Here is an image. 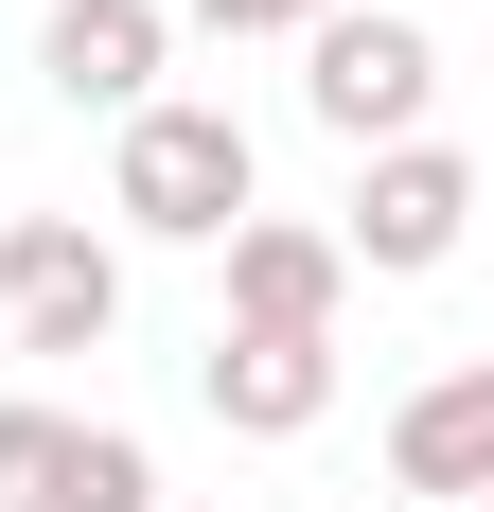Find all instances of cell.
<instances>
[{"label": "cell", "instance_id": "2", "mask_svg": "<svg viewBox=\"0 0 494 512\" xmlns=\"http://www.w3.org/2000/svg\"><path fill=\"white\" fill-rule=\"evenodd\" d=\"M300 106H318L353 159L424 142V106H442V36H424V18H389V0H336V18L300 36Z\"/></svg>", "mask_w": 494, "mask_h": 512}, {"label": "cell", "instance_id": "1", "mask_svg": "<svg viewBox=\"0 0 494 512\" xmlns=\"http://www.w3.org/2000/svg\"><path fill=\"white\" fill-rule=\"evenodd\" d=\"M106 212H124L142 248H230L247 212H265V159H247V124H230V106L159 89L142 124L106 142Z\"/></svg>", "mask_w": 494, "mask_h": 512}, {"label": "cell", "instance_id": "7", "mask_svg": "<svg viewBox=\"0 0 494 512\" xmlns=\"http://www.w3.org/2000/svg\"><path fill=\"white\" fill-rule=\"evenodd\" d=\"M336 301H353L336 230H300V212H247L230 230V336H336Z\"/></svg>", "mask_w": 494, "mask_h": 512}, {"label": "cell", "instance_id": "11", "mask_svg": "<svg viewBox=\"0 0 494 512\" xmlns=\"http://www.w3.org/2000/svg\"><path fill=\"white\" fill-rule=\"evenodd\" d=\"M195 512H212V495H195Z\"/></svg>", "mask_w": 494, "mask_h": 512}, {"label": "cell", "instance_id": "4", "mask_svg": "<svg viewBox=\"0 0 494 512\" xmlns=\"http://www.w3.org/2000/svg\"><path fill=\"white\" fill-rule=\"evenodd\" d=\"M0 318H18V354H106L124 336V248L89 212H18L0 230Z\"/></svg>", "mask_w": 494, "mask_h": 512}, {"label": "cell", "instance_id": "8", "mask_svg": "<svg viewBox=\"0 0 494 512\" xmlns=\"http://www.w3.org/2000/svg\"><path fill=\"white\" fill-rule=\"evenodd\" d=\"M195 389H212V424H230V442H300V424L336 407V336H212Z\"/></svg>", "mask_w": 494, "mask_h": 512}, {"label": "cell", "instance_id": "10", "mask_svg": "<svg viewBox=\"0 0 494 512\" xmlns=\"http://www.w3.org/2000/svg\"><path fill=\"white\" fill-rule=\"evenodd\" d=\"M177 18H195V36H318L336 0H177Z\"/></svg>", "mask_w": 494, "mask_h": 512}, {"label": "cell", "instance_id": "9", "mask_svg": "<svg viewBox=\"0 0 494 512\" xmlns=\"http://www.w3.org/2000/svg\"><path fill=\"white\" fill-rule=\"evenodd\" d=\"M389 477H406V495H442V512H477V495H494V354L389 407Z\"/></svg>", "mask_w": 494, "mask_h": 512}, {"label": "cell", "instance_id": "6", "mask_svg": "<svg viewBox=\"0 0 494 512\" xmlns=\"http://www.w3.org/2000/svg\"><path fill=\"white\" fill-rule=\"evenodd\" d=\"M159 53H177V0H53V18H36V89L142 124V106H159Z\"/></svg>", "mask_w": 494, "mask_h": 512}, {"label": "cell", "instance_id": "5", "mask_svg": "<svg viewBox=\"0 0 494 512\" xmlns=\"http://www.w3.org/2000/svg\"><path fill=\"white\" fill-rule=\"evenodd\" d=\"M0 512H159V460L124 442V424L0 407Z\"/></svg>", "mask_w": 494, "mask_h": 512}, {"label": "cell", "instance_id": "12", "mask_svg": "<svg viewBox=\"0 0 494 512\" xmlns=\"http://www.w3.org/2000/svg\"><path fill=\"white\" fill-rule=\"evenodd\" d=\"M477 512H494V495H477Z\"/></svg>", "mask_w": 494, "mask_h": 512}, {"label": "cell", "instance_id": "3", "mask_svg": "<svg viewBox=\"0 0 494 512\" xmlns=\"http://www.w3.org/2000/svg\"><path fill=\"white\" fill-rule=\"evenodd\" d=\"M459 230H477V159L424 124V142L389 159H353V212H336V248L371 265V283H424V265H459Z\"/></svg>", "mask_w": 494, "mask_h": 512}]
</instances>
